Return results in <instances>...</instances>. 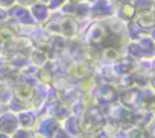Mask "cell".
<instances>
[{
    "instance_id": "cell-1",
    "label": "cell",
    "mask_w": 155,
    "mask_h": 138,
    "mask_svg": "<svg viewBox=\"0 0 155 138\" xmlns=\"http://www.w3.org/2000/svg\"><path fill=\"white\" fill-rule=\"evenodd\" d=\"M79 123H81L82 133L94 135V133L101 132L102 129H105V126L108 123V118L99 106H90L88 109H85L81 114Z\"/></svg>"
},
{
    "instance_id": "cell-31",
    "label": "cell",
    "mask_w": 155,
    "mask_h": 138,
    "mask_svg": "<svg viewBox=\"0 0 155 138\" xmlns=\"http://www.w3.org/2000/svg\"><path fill=\"white\" fill-rule=\"evenodd\" d=\"M15 2V0H0V6H12V3Z\"/></svg>"
},
{
    "instance_id": "cell-36",
    "label": "cell",
    "mask_w": 155,
    "mask_h": 138,
    "mask_svg": "<svg viewBox=\"0 0 155 138\" xmlns=\"http://www.w3.org/2000/svg\"><path fill=\"white\" fill-rule=\"evenodd\" d=\"M0 138H11V136L6 135V133H3V132H0Z\"/></svg>"
},
{
    "instance_id": "cell-13",
    "label": "cell",
    "mask_w": 155,
    "mask_h": 138,
    "mask_svg": "<svg viewBox=\"0 0 155 138\" xmlns=\"http://www.w3.org/2000/svg\"><path fill=\"white\" fill-rule=\"evenodd\" d=\"M47 46H49L50 56H56V55L62 53L65 50V47H67L65 37H62V35H52L47 40Z\"/></svg>"
},
{
    "instance_id": "cell-35",
    "label": "cell",
    "mask_w": 155,
    "mask_h": 138,
    "mask_svg": "<svg viewBox=\"0 0 155 138\" xmlns=\"http://www.w3.org/2000/svg\"><path fill=\"white\" fill-rule=\"evenodd\" d=\"M150 38L155 41V27H153V29H152V32H150Z\"/></svg>"
},
{
    "instance_id": "cell-22",
    "label": "cell",
    "mask_w": 155,
    "mask_h": 138,
    "mask_svg": "<svg viewBox=\"0 0 155 138\" xmlns=\"http://www.w3.org/2000/svg\"><path fill=\"white\" fill-rule=\"evenodd\" d=\"M129 138H155L153 133L146 126H132L128 132Z\"/></svg>"
},
{
    "instance_id": "cell-38",
    "label": "cell",
    "mask_w": 155,
    "mask_h": 138,
    "mask_svg": "<svg viewBox=\"0 0 155 138\" xmlns=\"http://www.w3.org/2000/svg\"><path fill=\"white\" fill-rule=\"evenodd\" d=\"M2 49H3V43L0 41V52H2Z\"/></svg>"
},
{
    "instance_id": "cell-19",
    "label": "cell",
    "mask_w": 155,
    "mask_h": 138,
    "mask_svg": "<svg viewBox=\"0 0 155 138\" xmlns=\"http://www.w3.org/2000/svg\"><path fill=\"white\" fill-rule=\"evenodd\" d=\"M17 118H18V124L25 129H31L35 126V114L31 111V109H23L17 114Z\"/></svg>"
},
{
    "instance_id": "cell-9",
    "label": "cell",
    "mask_w": 155,
    "mask_h": 138,
    "mask_svg": "<svg viewBox=\"0 0 155 138\" xmlns=\"http://www.w3.org/2000/svg\"><path fill=\"white\" fill-rule=\"evenodd\" d=\"M18 127H20L18 118H17V115L12 111L11 112H5V114L0 115V132H3L6 135H12Z\"/></svg>"
},
{
    "instance_id": "cell-29",
    "label": "cell",
    "mask_w": 155,
    "mask_h": 138,
    "mask_svg": "<svg viewBox=\"0 0 155 138\" xmlns=\"http://www.w3.org/2000/svg\"><path fill=\"white\" fill-rule=\"evenodd\" d=\"M53 138H73V136H71L65 129H59V130L55 133V136H53Z\"/></svg>"
},
{
    "instance_id": "cell-14",
    "label": "cell",
    "mask_w": 155,
    "mask_h": 138,
    "mask_svg": "<svg viewBox=\"0 0 155 138\" xmlns=\"http://www.w3.org/2000/svg\"><path fill=\"white\" fill-rule=\"evenodd\" d=\"M9 15H11L14 20L20 21V23L32 24V23L35 21V20L32 18L31 12L26 9V6H21V5H18V6H12V8H11V11H9Z\"/></svg>"
},
{
    "instance_id": "cell-6",
    "label": "cell",
    "mask_w": 155,
    "mask_h": 138,
    "mask_svg": "<svg viewBox=\"0 0 155 138\" xmlns=\"http://www.w3.org/2000/svg\"><path fill=\"white\" fill-rule=\"evenodd\" d=\"M12 96L17 100H20L21 103H25L26 108H29V106H32L34 99L37 96V87L26 84V82H18L12 90Z\"/></svg>"
},
{
    "instance_id": "cell-40",
    "label": "cell",
    "mask_w": 155,
    "mask_h": 138,
    "mask_svg": "<svg viewBox=\"0 0 155 138\" xmlns=\"http://www.w3.org/2000/svg\"><path fill=\"white\" fill-rule=\"evenodd\" d=\"M153 14H155V3H153Z\"/></svg>"
},
{
    "instance_id": "cell-28",
    "label": "cell",
    "mask_w": 155,
    "mask_h": 138,
    "mask_svg": "<svg viewBox=\"0 0 155 138\" xmlns=\"http://www.w3.org/2000/svg\"><path fill=\"white\" fill-rule=\"evenodd\" d=\"M65 0H49V9H56L64 5Z\"/></svg>"
},
{
    "instance_id": "cell-24",
    "label": "cell",
    "mask_w": 155,
    "mask_h": 138,
    "mask_svg": "<svg viewBox=\"0 0 155 138\" xmlns=\"http://www.w3.org/2000/svg\"><path fill=\"white\" fill-rule=\"evenodd\" d=\"M126 52H128V56L134 58L135 61L143 58V52H141V47H140L138 43H129L128 47H126Z\"/></svg>"
},
{
    "instance_id": "cell-30",
    "label": "cell",
    "mask_w": 155,
    "mask_h": 138,
    "mask_svg": "<svg viewBox=\"0 0 155 138\" xmlns=\"http://www.w3.org/2000/svg\"><path fill=\"white\" fill-rule=\"evenodd\" d=\"M6 18H8V14H6V12L2 9V8H0V26H2V24H5Z\"/></svg>"
},
{
    "instance_id": "cell-5",
    "label": "cell",
    "mask_w": 155,
    "mask_h": 138,
    "mask_svg": "<svg viewBox=\"0 0 155 138\" xmlns=\"http://www.w3.org/2000/svg\"><path fill=\"white\" fill-rule=\"evenodd\" d=\"M119 97L120 93L111 84H102L94 90V99L97 100V105H114L119 102Z\"/></svg>"
},
{
    "instance_id": "cell-32",
    "label": "cell",
    "mask_w": 155,
    "mask_h": 138,
    "mask_svg": "<svg viewBox=\"0 0 155 138\" xmlns=\"http://www.w3.org/2000/svg\"><path fill=\"white\" fill-rule=\"evenodd\" d=\"M17 2H18L21 6H28V5H34L35 0H17Z\"/></svg>"
},
{
    "instance_id": "cell-2",
    "label": "cell",
    "mask_w": 155,
    "mask_h": 138,
    "mask_svg": "<svg viewBox=\"0 0 155 138\" xmlns=\"http://www.w3.org/2000/svg\"><path fill=\"white\" fill-rule=\"evenodd\" d=\"M78 21L73 17H62V18H56V20H50L46 24V30L50 32L52 35H62L65 38H71L78 34Z\"/></svg>"
},
{
    "instance_id": "cell-10",
    "label": "cell",
    "mask_w": 155,
    "mask_h": 138,
    "mask_svg": "<svg viewBox=\"0 0 155 138\" xmlns=\"http://www.w3.org/2000/svg\"><path fill=\"white\" fill-rule=\"evenodd\" d=\"M135 59L131 58V56H125L119 61H116V64L113 65V72L114 75L117 76H125V75H129V73H134L135 70Z\"/></svg>"
},
{
    "instance_id": "cell-3",
    "label": "cell",
    "mask_w": 155,
    "mask_h": 138,
    "mask_svg": "<svg viewBox=\"0 0 155 138\" xmlns=\"http://www.w3.org/2000/svg\"><path fill=\"white\" fill-rule=\"evenodd\" d=\"M119 102L132 111H140L143 109V90L140 88H125L120 93Z\"/></svg>"
},
{
    "instance_id": "cell-25",
    "label": "cell",
    "mask_w": 155,
    "mask_h": 138,
    "mask_svg": "<svg viewBox=\"0 0 155 138\" xmlns=\"http://www.w3.org/2000/svg\"><path fill=\"white\" fill-rule=\"evenodd\" d=\"M132 5L135 11H147L153 8V0H134Z\"/></svg>"
},
{
    "instance_id": "cell-34",
    "label": "cell",
    "mask_w": 155,
    "mask_h": 138,
    "mask_svg": "<svg viewBox=\"0 0 155 138\" xmlns=\"http://www.w3.org/2000/svg\"><path fill=\"white\" fill-rule=\"evenodd\" d=\"M6 91V88H5V85L2 84V82H0V96H2V93H5Z\"/></svg>"
},
{
    "instance_id": "cell-17",
    "label": "cell",
    "mask_w": 155,
    "mask_h": 138,
    "mask_svg": "<svg viewBox=\"0 0 155 138\" xmlns=\"http://www.w3.org/2000/svg\"><path fill=\"white\" fill-rule=\"evenodd\" d=\"M64 129L73 136V138H78L81 133H82V129H81V123H79V117L76 115H70L64 120Z\"/></svg>"
},
{
    "instance_id": "cell-37",
    "label": "cell",
    "mask_w": 155,
    "mask_h": 138,
    "mask_svg": "<svg viewBox=\"0 0 155 138\" xmlns=\"http://www.w3.org/2000/svg\"><path fill=\"white\" fill-rule=\"evenodd\" d=\"M84 0H70V3H82Z\"/></svg>"
},
{
    "instance_id": "cell-4",
    "label": "cell",
    "mask_w": 155,
    "mask_h": 138,
    "mask_svg": "<svg viewBox=\"0 0 155 138\" xmlns=\"http://www.w3.org/2000/svg\"><path fill=\"white\" fill-rule=\"evenodd\" d=\"M93 73V68H91V64L88 61H76V62H71L67 70H65V75L68 76L70 81H74V82H82L85 81L88 76H91Z\"/></svg>"
},
{
    "instance_id": "cell-8",
    "label": "cell",
    "mask_w": 155,
    "mask_h": 138,
    "mask_svg": "<svg viewBox=\"0 0 155 138\" xmlns=\"http://www.w3.org/2000/svg\"><path fill=\"white\" fill-rule=\"evenodd\" d=\"M47 114H49V117L61 121V120H65L67 117L71 115V109H70V106L65 102L56 100V102L47 103Z\"/></svg>"
},
{
    "instance_id": "cell-16",
    "label": "cell",
    "mask_w": 155,
    "mask_h": 138,
    "mask_svg": "<svg viewBox=\"0 0 155 138\" xmlns=\"http://www.w3.org/2000/svg\"><path fill=\"white\" fill-rule=\"evenodd\" d=\"M62 12L68 17H85L88 12V8L82 3H68L62 6Z\"/></svg>"
},
{
    "instance_id": "cell-12",
    "label": "cell",
    "mask_w": 155,
    "mask_h": 138,
    "mask_svg": "<svg viewBox=\"0 0 155 138\" xmlns=\"http://www.w3.org/2000/svg\"><path fill=\"white\" fill-rule=\"evenodd\" d=\"M143 30H152L155 27V14L152 9L147 11H137L135 20H134Z\"/></svg>"
},
{
    "instance_id": "cell-27",
    "label": "cell",
    "mask_w": 155,
    "mask_h": 138,
    "mask_svg": "<svg viewBox=\"0 0 155 138\" xmlns=\"http://www.w3.org/2000/svg\"><path fill=\"white\" fill-rule=\"evenodd\" d=\"M128 30H129V37L132 38V40H137V38H141V27L134 21V23H131L129 24V27H128Z\"/></svg>"
},
{
    "instance_id": "cell-21",
    "label": "cell",
    "mask_w": 155,
    "mask_h": 138,
    "mask_svg": "<svg viewBox=\"0 0 155 138\" xmlns=\"http://www.w3.org/2000/svg\"><path fill=\"white\" fill-rule=\"evenodd\" d=\"M32 15L34 20L37 21H44L49 17V6L43 5V3H34L32 5Z\"/></svg>"
},
{
    "instance_id": "cell-20",
    "label": "cell",
    "mask_w": 155,
    "mask_h": 138,
    "mask_svg": "<svg viewBox=\"0 0 155 138\" xmlns=\"http://www.w3.org/2000/svg\"><path fill=\"white\" fill-rule=\"evenodd\" d=\"M141 52H143V58H152L155 55V41L150 37H141L138 41Z\"/></svg>"
},
{
    "instance_id": "cell-11",
    "label": "cell",
    "mask_w": 155,
    "mask_h": 138,
    "mask_svg": "<svg viewBox=\"0 0 155 138\" xmlns=\"http://www.w3.org/2000/svg\"><path fill=\"white\" fill-rule=\"evenodd\" d=\"M59 129H61V123H59L58 120L52 118V117H47V118H44V120L40 123V126H38V133L43 135L44 138H53L55 133H56Z\"/></svg>"
},
{
    "instance_id": "cell-33",
    "label": "cell",
    "mask_w": 155,
    "mask_h": 138,
    "mask_svg": "<svg viewBox=\"0 0 155 138\" xmlns=\"http://www.w3.org/2000/svg\"><path fill=\"white\" fill-rule=\"evenodd\" d=\"M149 85L153 88V91H155V72H152V75H150V78H149Z\"/></svg>"
},
{
    "instance_id": "cell-7",
    "label": "cell",
    "mask_w": 155,
    "mask_h": 138,
    "mask_svg": "<svg viewBox=\"0 0 155 138\" xmlns=\"http://www.w3.org/2000/svg\"><path fill=\"white\" fill-rule=\"evenodd\" d=\"M110 35V27H107L102 23H93L87 30V41L90 46H104L107 37Z\"/></svg>"
},
{
    "instance_id": "cell-18",
    "label": "cell",
    "mask_w": 155,
    "mask_h": 138,
    "mask_svg": "<svg viewBox=\"0 0 155 138\" xmlns=\"http://www.w3.org/2000/svg\"><path fill=\"white\" fill-rule=\"evenodd\" d=\"M91 14L94 17H108L113 14V8L108 3V0H97L91 6Z\"/></svg>"
},
{
    "instance_id": "cell-26",
    "label": "cell",
    "mask_w": 155,
    "mask_h": 138,
    "mask_svg": "<svg viewBox=\"0 0 155 138\" xmlns=\"http://www.w3.org/2000/svg\"><path fill=\"white\" fill-rule=\"evenodd\" d=\"M12 138H35V133L31 129H25V127H18L14 133Z\"/></svg>"
},
{
    "instance_id": "cell-23",
    "label": "cell",
    "mask_w": 155,
    "mask_h": 138,
    "mask_svg": "<svg viewBox=\"0 0 155 138\" xmlns=\"http://www.w3.org/2000/svg\"><path fill=\"white\" fill-rule=\"evenodd\" d=\"M119 14H120V18H123V20H132L135 17L137 11H135L132 3H125V5H122Z\"/></svg>"
},
{
    "instance_id": "cell-39",
    "label": "cell",
    "mask_w": 155,
    "mask_h": 138,
    "mask_svg": "<svg viewBox=\"0 0 155 138\" xmlns=\"http://www.w3.org/2000/svg\"><path fill=\"white\" fill-rule=\"evenodd\" d=\"M41 2H43V3H49V0H41Z\"/></svg>"
},
{
    "instance_id": "cell-15",
    "label": "cell",
    "mask_w": 155,
    "mask_h": 138,
    "mask_svg": "<svg viewBox=\"0 0 155 138\" xmlns=\"http://www.w3.org/2000/svg\"><path fill=\"white\" fill-rule=\"evenodd\" d=\"M17 26L15 24H11V23H5L0 26V41L3 44H9L11 41H14L17 38Z\"/></svg>"
}]
</instances>
